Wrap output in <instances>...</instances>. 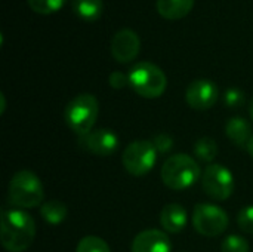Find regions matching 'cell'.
<instances>
[{"instance_id": "6da1fadb", "label": "cell", "mask_w": 253, "mask_h": 252, "mask_svg": "<svg viewBox=\"0 0 253 252\" xmlns=\"http://www.w3.org/2000/svg\"><path fill=\"white\" fill-rule=\"evenodd\" d=\"M1 245L9 252H24L34 241L36 223L24 209L1 211Z\"/></svg>"}, {"instance_id": "7a4b0ae2", "label": "cell", "mask_w": 253, "mask_h": 252, "mask_svg": "<svg viewBox=\"0 0 253 252\" xmlns=\"http://www.w3.org/2000/svg\"><path fill=\"white\" fill-rule=\"evenodd\" d=\"M44 189L40 178L28 171H18L7 186V203L16 209H30L43 203Z\"/></svg>"}, {"instance_id": "3957f363", "label": "cell", "mask_w": 253, "mask_h": 252, "mask_svg": "<svg viewBox=\"0 0 253 252\" xmlns=\"http://www.w3.org/2000/svg\"><path fill=\"white\" fill-rule=\"evenodd\" d=\"M160 177L168 189L181 192L190 189L200 180L202 169L191 156L179 153L166 159L162 166Z\"/></svg>"}, {"instance_id": "277c9868", "label": "cell", "mask_w": 253, "mask_h": 252, "mask_svg": "<svg viewBox=\"0 0 253 252\" xmlns=\"http://www.w3.org/2000/svg\"><path fill=\"white\" fill-rule=\"evenodd\" d=\"M99 113L98 98L92 94H79L76 95L65 107L64 119L71 131L79 137H83L93 131L95 122Z\"/></svg>"}, {"instance_id": "5b68a950", "label": "cell", "mask_w": 253, "mask_h": 252, "mask_svg": "<svg viewBox=\"0 0 253 252\" xmlns=\"http://www.w3.org/2000/svg\"><path fill=\"white\" fill-rule=\"evenodd\" d=\"M127 77L130 88L144 98H159L168 88V77L165 71L150 61L135 64L127 73Z\"/></svg>"}, {"instance_id": "8992f818", "label": "cell", "mask_w": 253, "mask_h": 252, "mask_svg": "<svg viewBox=\"0 0 253 252\" xmlns=\"http://www.w3.org/2000/svg\"><path fill=\"white\" fill-rule=\"evenodd\" d=\"M157 149L150 140L132 141L122 154V162L127 174L133 177L147 175L157 162Z\"/></svg>"}, {"instance_id": "52a82bcc", "label": "cell", "mask_w": 253, "mask_h": 252, "mask_svg": "<svg viewBox=\"0 0 253 252\" xmlns=\"http://www.w3.org/2000/svg\"><path fill=\"white\" fill-rule=\"evenodd\" d=\"M193 227L197 233L206 238H215L222 235L228 227V214L218 205L199 203L194 206L191 215Z\"/></svg>"}, {"instance_id": "ba28073f", "label": "cell", "mask_w": 253, "mask_h": 252, "mask_svg": "<svg viewBox=\"0 0 253 252\" xmlns=\"http://www.w3.org/2000/svg\"><path fill=\"white\" fill-rule=\"evenodd\" d=\"M202 187L215 201H227L236 189L233 172L219 163L209 165L202 174Z\"/></svg>"}, {"instance_id": "9c48e42d", "label": "cell", "mask_w": 253, "mask_h": 252, "mask_svg": "<svg viewBox=\"0 0 253 252\" xmlns=\"http://www.w3.org/2000/svg\"><path fill=\"white\" fill-rule=\"evenodd\" d=\"M219 97V89L215 82L209 79H196L193 80L185 91L187 104L199 111L212 108Z\"/></svg>"}, {"instance_id": "30bf717a", "label": "cell", "mask_w": 253, "mask_h": 252, "mask_svg": "<svg viewBox=\"0 0 253 252\" xmlns=\"http://www.w3.org/2000/svg\"><path fill=\"white\" fill-rule=\"evenodd\" d=\"M110 50L117 62L127 64L138 56L141 50V39L132 28H122L113 36Z\"/></svg>"}, {"instance_id": "8fae6325", "label": "cell", "mask_w": 253, "mask_h": 252, "mask_svg": "<svg viewBox=\"0 0 253 252\" xmlns=\"http://www.w3.org/2000/svg\"><path fill=\"white\" fill-rule=\"evenodd\" d=\"M80 144L89 153L99 156V157H107L116 153V150L119 149L120 140L113 129L99 128L80 137Z\"/></svg>"}, {"instance_id": "7c38bea8", "label": "cell", "mask_w": 253, "mask_h": 252, "mask_svg": "<svg viewBox=\"0 0 253 252\" xmlns=\"http://www.w3.org/2000/svg\"><path fill=\"white\" fill-rule=\"evenodd\" d=\"M132 252H170L172 242L166 232L157 229H148L135 236L132 241Z\"/></svg>"}, {"instance_id": "4fadbf2b", "label": "cell", "mask_w": 253, "mask_h": 252, "mask_svg": "<svg viewBox=\"0 0 253 252\" xmlns=\"http://www.w3.org/2000/svg\"><path fill=\"white\" fill-rule=\"evenodd\" d=\"M188 223V214L179 203H169L160 212V224L168 233H181Z\"/></svg>"}, {"instance_id": "5bb4252c", "label": "cell", "mask_w": 253, "mask_h": 252, "mask_svg": "<svg viewBox=\"0 0 253 252\" xmlns=\"http://www.w3.org/2000/svg\"><path fill=\"white\" fill-rule=\"evenodd\" d=\"M225 134L228 140L239 147H248L253 135L251 123L245 117H240V116H234L227 122Z\"/></svg>"}, {"instance_id": "9a60e30c", "label": "cell", "mask_w": 253, "mask_h": 252, "mask_svg": "<svg viewBox=\"0 0 253 252\" xmlns=\"http://www.w3.org/2000/svg\"><path fill=\"white\" fill-rule=\"evenodd\" d=\"M194 6V0H156L159 13L170 21L187 16Z\"/></svg>"}, {"instance_id": "2e32d148", "label": "cell", "mask_w": 253, "mask_h": 252, "mask_svg": "<svg viewBox=\"0 0 253 252\" xmlns=\"http://www.w3.org/2000/svg\"><path fill=\"white\" fill-rule=\"evenodd\" d=\"M71 7L76 16L83 21L93 22L101 18L104 12L102 0H71Z\"/></svg>"}, {"instance_id": "e0dca14e", "label": "cell", "mask_w": 253, "mask_h": 252, "mask_svg": "<svg viewBox=\"0 0 253 252\" xmlns=\"http://www.w3.org/2000/svg\"><path fill=\"white\" fill-rule=\"evenodd\" d=\"M68 209L61 201H47L40 206V215L43 220L52 226L61 224L67 218Z\"/></svg>"}, {"instance_id": "ac0fdd59", "label": "cell", "mask_w": 253, "mask_h": 252, "mask_svg": "<svg viewBox=\"0 0 253 252\" xmlns=\"http://www.w3.org/2000/svg\"><path fill=\"white\" fill-rule=\"evenodd\" d=\"M194 154L199 160L205 163H211L218 156V144L211 137H202L194 144Z\"/></svg>"}, {"instance_id": "d6986e66", "label": "cell", "mask_w": 253, "mask_h": 252, "mask_svg": "<svg viewBox=\"0 0 253 252\" xmlns=\"http://www.w3.org/2000/svg\"><path fill=\"white\" fill-rule=\"evenodd\" d=\"M76 252H111L108 244L98 236H84L80 239Z\"/></svg>"}, {"instance_id": "ffe728a7", "label": "cell", "mask_w": 253, "mask_h": 252, "mask_svg": "<svg viewBox=\"0 0 253 252\" xmlns=\"http://www.w3.org/2000/svg\"><path fill=\"white\" fill-rule=\"evenodd\" d=\"M27 1L34 12L42 15L53 13L61 7H64V4L67 3V0H27Z\"/></svg>"}, {"instance_id": "44dd1931", "label": "cell", "mask_w": 253, "mask_h": 252, "mask_svg": "<svg viewBox=\"0 0 253 252\" xmlns=\"http://www.w3.org/2000/svg\"><path fill=\"white\" fill-rule=\"evenodd\" d=\"M222 252H249V244L243 236L230 235L221 244Z\"/></svg>"}, {"instance_id": "7402d4cb", "label": "cell", "mask_w": 253, "mask_h": 252, "mask_svg": "<svg viewBox=\"0 0 253 252\" xmlns=\"http://www.w3.org/2000/svg\"><path fill=\"white\" fill-rule=\"evenodd\" d=\"M224 104L228 107V108H231V110H234V108H239V107H242L243 104H245V92L242 91V89H239V88H228L227 91H225V94H224Z\"/></svg>"}, {"instance_id": "603a6c76", "label": "cell", "mask_w": 253, "mask_h": 252, "mask_svg": "<svg viewBox=\"0 0 253 252\" xmlns=\"http://www.w3.org/2000/svg\"><path fill=\"white\" fill-rule=\"evenodd\" d=\"M237 224L245 232L253 235V205L243 208L237 215Z\"/></svg>"}, {"instance_id": "cb8c5ba5", "label": "cell", "mask_w": 253, "mask_h": 252, "mask_svg": "<svg viewBox=\"0 0 253 252\" xmlns=\"http://www.w3.org/2000/svg\"><path fill=\"white\" fill-rule=\"evenodd\" d=\"M151 141H153L154 147L157 149V151L162 153V154L169 153V151L172 150V147H173V140H172V137H170L169 134H165V132L157 134Z\"/></svg>"}, {"instance_id": "d4e9b609", "label": "cell", "mask_w": 253, "mask_h": 252, "mask_svg": "<svg viewBox=\"0 0 253 252\" xmlns=\"http://www.w3.org/2000/svg\"><path fill=\"white\" fill-rule=\"evenodd\" d=\"M108 83L113 89H123L126 85H129V77L122 71H113L108 77Z\"/></svg>"}, {"instance_id": "484cf974", "label": "cell", "mask_w": 253, "mask_h": 252, "mask_svg": "<svg viewBox=\"0 0 253 252\" xmlns=\"http://www.w3.org/2000/svg\"><path fill=\"white\" fill-rule=\"evenodd\" d=\"M248 151H249V154L252 156L253 157V135H252V138H251V141H249V144H248Z\"/></svg>"}, {"instance_id": "4316f807", "label": "cell", "mask_w": 253, "mask_h": 252, "mask_svg": "<svg viewBox=\"0 0 253 252\" xmlns=\"http://www.w3.org/2000/svg\"><path fill=\"white\" fill-rule=\"evenodd\" d=\"M249 114H251V117H252L253 120V97L252 100H251V102H249Z\"/></svg>"}, {"instance_id": "83f0119b", "label": "cell", "mask_w": 253, "mask_h": 252, "mask_svg": "<svg viewBox=\"0 0 253 252\" xmlns=\"http://www.w3.org/2000/svg\"><path fill=\"white\" fill-rule=\"evenodd\" d=\"M0 100H1V113L4 111V107H6V102H4V95L1 94L0 95Z\"/></svg>"}]
</instances>
